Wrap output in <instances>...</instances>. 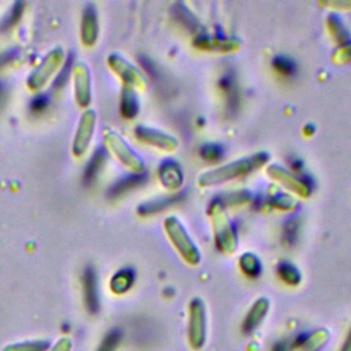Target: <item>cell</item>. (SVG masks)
I'll return each instance as SVG.
<instances>
[{"instance_id": "25", "label": "cell", "mask_w": 351, "mask_h": 351, "mask_svg": "<svg viewBox=\"0 0 351 351\" xmlns=\"http://www.w3.org/2000/svg\"><path fill=\"white\" fill-rule=\"evenodd\" d=\"M276 273L278 276V278L285 282L287 285H292V287H296L300 284L302 281V273L300 270L291 262H287V261H282L277 265L276 267Z\"/></svg>"}, {"instance_id": "10", "label": "cell", "mask_w": 351, "mask_h": 351, "mask_svg": "<svg viewBox=\"0 0 351 351\" xmlns=\"http://www.w3.org/2000/svg\"><path fill=\"white\" fill-rule=\"evenodd\" d=\"M134 136L138 141L165 149V151H174L178 147V141L176 137L162 132V130H156L152 128H147V126H137L134 129Z\"/></svg>"}, {"instance_id": "7", "label": "cell", "mask_w": 351, "mask_h": 351, "mask_svg": "<svg viewBox=\"0 0 351 351\" xmlns=\"http://www.w3.org/2000/svg\"><path fill=\"white\" fill-rule=\"evenodd\" d=\"M107 62H108V66L112 69V71L117 75H119V78L123 81L125 86L132 89H144L147 86V81L143 73L122 56L112 53L108 56Z\"/></svg>"}, {"instance_id": "44", "label": "cell", "mask_w": 351, "mask_h": 351, "mask_svg": "<svg viewBox=\"0 0 351 351\" xmlns=\"http://www.w3.org/2000/svg\"><path fill=\"white\" fill-rule=\"evenodd\" d=\"M10 59H12V56H10V53L0 55V67H3V64H5Z\"/></svg>"}, {"instance_id": "19", "label": "cell", "mask_w": 351, "mask_h": 351, "mask_svg": "<svg viewBox=\"0 0 351 351\" xmlns=\"http://www.w3.org/2000/svg\"><path fill=\"white\" fill-rule=\"evenodd\" d=\"M182 200V193H174V195H169V196H162L149 202H145L143 204L138 206V214L141 215H151L155 213H160L171 206H174L176 203Z\"/></svg>"}, {"instance_id": "39", "label": "cell", "mask_w": 351, "mask_h": 351, "mask_svg": "<svg viewBox=\"0 0 351 351\" xmlns=\"http://www.w3.org/2000/svg\"><path fill=\"white\" fill-rule=\"evenodd\" d=\"M321 5H324V7H330V8H335V10H346V11H351V0L325 1V3H321Z\"/></svg>"}, {"instance_id": "26", "label": "cell", "mask_w": 351, "mask_h": 351, "mask_svg": "<svg viewBox=\"0 0 351 351\" xmlns=\"http://www.w3.org/2000/svg\"><path fill=\"white\" fill-rule=\"evenodd\" d=\"M239 267L250 278H255L262 271V263L261 259L252 254V252H244L239 258Z\"/></svg>"}, {"instance_id": "37", "label": "cell", "mask_w": 351, "mask_h": 351, "mask_svg": "<svg viewBox=\"0 0 351 351\" xmlns=\"http://www.w3.org/2000/svg\"><path fill=\"white\" fill-rule=\"evenodd\" d=\"M22 8H23V4H22V3H15V4H14V7H12L10 15H8V18L4 21V26H5V27H10V26H12V25L16 23V21L19 19V16H21V14H22Z\"/></svg>"}, {"instance_id": "27", "label": "cell", "mask_w": 351, "mask_h": 351, "mask_svg": "<svg viewBox=\"0 0 351 351\" xmlns=\"http://www.w3.org/2000/svg\"><path fill=\"white\" fill-rule=\"evenodd\" d=\"M174 16L176 19L188 30L191 32H196L197 27H199V22L197 19L193 16V14L184 5V4H180L177 3L174 5Z\"/></svg>"}, {"instance_id": "28", "label": "cell", "mask_w": 351, "mask_h": 351, "mask_svg": "<svg viewBox=\"0 0 351 351\" xmlns=\"http://www.w3.org/2000/svg\"><path fill=\"white\" fill-rule=\"evenodd\" d=\"M300 221L299 218H289L282 225V243L287 247H292L299 239Z\"/></svg>"}, {"instance_id": "16", "label": "cell", "mask_w": 351, "mask_h": 351, "mask_svg": "<svg viewBox=\"0 0 351 351\" xmlns=\"http://www.w3.org/2000/svg\"><path fill=\"white\" fill-rule=\"evenodd\" d=\"M99 36L97 14L93 4H86L81 19V40L85 47L95 45Z\"/></svg>"}, {"instance_id": "40", "label": "cell", "mask_w": 351, "mask_h": 351, "mask_svg": "<svg viewBox=\"0 0 351 351\" xmlns=\"http://www.w3.org/2000/svg\"><path fill=\"white\" fill-rule=\"evenodd\" d=\"M47 103H48L47 96L40 95V96H37V97L33 99V101H32V110H33V111H43V110L47 107Z\"/></svg>"}, {"instance_id": "4", "label": "cell", "mask_w": 351, "mask_h": 351, "mask_svg": "<svg viewBox=\"0 0 351 351\" xmlns=\"http://www.w3.org/2000/svg\"><path fill=\"white\" fill-rule=\"evenodd\" d=\"M188 346L193 351H200L207 339V315L206 304L200 298H193L188 304V325H186Z\"/></svg>"}, {"instance_id": "11", "label": "cell", "mask_w": 351, "mask_h": 351, "mask_svg": "<svg viewBox=\"0 0 351 351\" xmlns=\"http://www.w3.org/2000/svg\"><path fill=\"white\" fill-rule=\"evenodd\" d=\"M329 332L324 328L310 333H302L291 343V351H321L329 341Z\"/></svg>"}, {"instance_id": "23", "label": "cell", "mask_w": 351, "mask_h": 351, "mask_svg": "<svg viewBox=\"0 0 351 351\" xmlns=\"http://www.w3.org/2000/svg\"><path fill=\"white\" fill-rule=\"evenodd\" d=\"M219 89L223 92L226 97V104L230 110L237 108V101H239V92H237V84L234 80V75L232 73H226L219 78Z\"/></svg>"}, {"instance_id": "15", "label": "cell", "mask_w": 351, "mask_h": 351, "mask_svg": "<svg viewBox=\"0 0 351 351\" xmlns=\"http://www.w3.org/2000/svg\"><path fill=\"white\" fill-rule=\"evenodd\" d=\"M74 77V96L81 107H88L90 103V80L88 69L78 63L73 70Z\"/></svg>"}, {"instance_id": "14", "label": "cell", "mask_w": 351, "mask_h": 351, "mask_svg": "<svg viewBox=\"0 0 351 351\" xmlns=\"http://www.w3.org/2000/svg\"><path fill=\"white\" fill-rule=\"evenodd\" d=\"M193 45L200 49H204V51L229 52V51L239 49L240 43L236 38L221 37V36H208V34L199 33L193 40Z\"/></svg>"}, {"instance_id": "13", "label": "cell", "mask_w": 351, "mask_h": 351, "mask_svg": "<svg viewBox=\"0 0 351 351\" xmlns=\"http://www.w3.org/2000/svg\"><path fill=\"white\" fill-rule=\"evenodd\" d=\"M269 307H270V303H269V300L266 298L256 299L251 304V307L247 311V314L244 315V319L241 322V332L244 335L254 333L256 330V328L265 319L266 314L269 313Z\"/></svg>"}, {"instance_id": "43", "label": "cell", "mask_w": 351, "mask_h": 351, "mask_svg": "<svg viewBox=\"0 0 351 351\" xmlns=\"http://www.w3.org/2000/svg\"><path fill=\"white\" fill-rule=\"evenodd\" d=\"M339 351H351V326H350L348 333H347V336H346V339H344Z\"/></svg>"}, {"instance_id": "30", "label": "cell", "mask_w": 351, "mask_h": 351, "mask_svg": "<svg viewBox=\"0 0 351 351\" xmlns=\"http://www.w3.org/2000/svg\"><path fill=\"white\" fill-rule=\"evenodd\" d=\"M267 202L271 207L282 210V211H292V210L298 208V206H299V202L295 197H292L291 195L280 193V192H277L273 196H269Z\"/></svg>"}, {"instance_id": "6", "label": "cell", "mask_w": 351, "mask_h": 351, "mask_svg": "<svg viewBox=\"0 0 351 351\" xmlns=\"http://www.w3.org/2000/svg\"><path fill=\"white\" fill-rule=\"evenodd\" d=\"M266 173L271 180H274L284 188L292 191L300 197H308L313 192V182L306 174H295L278 165L267 166Z\"/></svg>"}, {"instance_id": "8", "label": "cell", "mask_w": 351, "mask_h": 351, "mask_svg": "<svg viewBox=\"0 0 351 351\" xmlns=\"http://www.w3.org/2000/svg\"><path fill=\"white\" fill-rule=\"evenodd\" d=\"M63 51L60 48H53L45 58L44 60L37 66V69H34L29 78H27V85L30 89H41L45 82L51 78V75L56 71V69L59 67V64L63 60Z\"/></svg>"}, {"instance_id": "35", "label": "cell", "mask_w": 351, "mask_h": 351, "mask_svg": "<svg viewBox=\"0 0 351 351\" xmlns=\"http://www.w3.org/2000/svg\"><path fill=\"white\" fill-rule=\"evenodd\" d=\"M332 62L337 66H344L351 63V43L348 41L344 45H340L332 56Z\"/></svg>"}, {"instance_id": "20", "label": "cell", "mask_w": 351, "mask_h": 351, "mask_svg": "<svg viewBox=\"0 0 351 351\" xmlns=\"http://www.w3.org/2000/svg\"><path fill=\"white\" fill-rule=\"evenodd\" d=\"M119 111L123 118L132 119L138 112V100L136 96L134 89L123 86L121 92V100H119Z\"/></svg>"}, {"instance_id": "34", "label": "cell", "mask_w": 351, "mask_h": 351, "mask_svg": "<svg viewBox=\"0 0 351 351\" xmlns=\"http://www.w3.org/2000/svg\"><path fill=\"white\" fill-rule=\"evenodd\" d=\"M250 199V192L248 191H233V192H228V193H222V197L217 196V199H214L215 202H218L221 206H226V204H236V203H244Z\"/></svg>"}, {"instance_id": "29", "label": "cell", "mask_w": 351, "mask_h": 351, "mask_svg": "<svg viewBox=\"0 0 351 351\" xmlns=\"http://www.w3.org/2000/svg\"><path fill=\"white\" fill-rule=\"evenodd\" d=\"M49 341L47 340H29L21 343H12L3 348V351H48Z\"/></svg>"}, {"instance_id": "2", "label": "cell", "mask_w": 351, "mask_h": 351, "mask_svg": "<svg viewBox=\"0 0 351 351\" xmlns=\"http://www.w3.org/2000/svg\"><path fill=\"white\" fill-rule=\"evenodd\" d=\"M207 214L211 221L217 250L222 254H233L237 250V233L232 221L226 215L223 206L213 200L208 206Z\"/></svg>"}, {"instance_id": "9", "label": "cell", "mask_w": 351, "mask_h": 351, "mask_svg": "<svg viewBox=\"0 0 351 351\" xmlns=\"http://www.w3.org/2000/svg\"><path fill=\"white\" fill-rule=\"evenodd\" d=\"M96 126V112L93 110H85L77 126V132L73 140V154L81 156L85 154Z\"/></svg>"}, {"instance_id": "12", "label": "cell", "mask_w": 351, "mask_h": 351, "mask_svg": "<svg viewBox=\"0 0 351 351\" xmlns=\"http://www.w3.org/2000/svg\"><path fill=\"white\" fill-rule=\"evenodd\" d=\"M82 295L86 311L95 314L99 310V288H97V277L93 267H85L82 273Z\"/></svg>"}, {"instance_id": "21", "label": "cell", "mask_w": 351, "mask_h": 351, "mask_svg": "<svg viewBox=\"0 0 351 351\" xmlns=\"http://www.w3.org/2000/svg\"><path fill=\"white\" fill-rule=\"evenodd\" d=\"M106 158H107L106 151L101 149V148H100V149H96V151L93 152V155H92L90 159L88 160L86 167H85V170H84V182H85L86 185L92 184V182L96 180L97 174L100 173V170L103 169V166H104V163H106Z\"/></svg>"}, {"instance_id": "31", "label": "cell", "mask_w": 351, "mask_h": 351, "mask_svg": "<svg viewBox=\"0 0 351 351\" xmlns=\"http://www.w3.org/2000/svg\"><path fill=\"white\" fill-rule=\"evenodd\" d=\"M199 154H200V158L204 159L206 162L214 163L223 156V147L217 143H207L200 147Z\"/></svg>"}, {"instance_id": "5", "label": "cell", "mask_w": 351, "mask_h": 351, "mask_svg": "<svg viewBox=\"0 0 351 351\" xmlns=\"http://www.w3.org/2000/svg\"><path fill=\"white\" fill-rule=\"evenodd\" d=\"M104 143L110 152L129 170L133 173H143L144 162L143 159L134 152V149L115 132L106 130L104 132Z\"/></svg>"}, {"instance_id": "22", "label": "cell", "mask_w": 351, "mask_h": 351, "mask_svg": "<svg viewBox=\"0 0 351 351\" xmlns=\"http://www.w3.org/2000/svg\"><path fill=\"white\" fill-rule=\"evenodd\" d=\"M134 282V271L132 269L118 270L110 280V288L115 295L128 292Z\"/></svg>"}, {"instance_id": "42", "label": "cell", "mask_w": 351, "mask_h": 351, "mask_svg": "<svg viewBox=\"0 0 351 351\" xmlns=\"http://www.w3.org/2000/svg\"><path fill=\"white\" fill-rule=\"evenodd\" d=\"M271 351H291V344L288 341H284V340L282 341H277L273 346Z\"/></svg>"}, {"instance_id": "41", "label": "cell", "mask_w": 351, "mask_h": 351, "mask_svg": "<svg viewBox=\"0 0 351 351\" xmlns=\"http://www.w3.org/2000/svg\"><path fill=\"white\" fill-rule=\"evenodd\" d=\"M289 166H291V169H292V170L299 171V170H302V167H303V160H302L300 158L293 156V158H291V159H289Z\"/></svg>"}, {"instance_id": "3", "label": "cell", "mask_w": 351, "mask_h": 351, "mask_svg": "<svg viewBox=\"0 0 351 351\" xmlns=\"http://www.w3.org/2000/svg\"><path fill=\"white\" fill-rule=\"evenodd\" d=\"M165 233L171 245L180 254V256L191 266H197L202 261V254L192 237L184 228V225L176 217H167L163 222Z\"/></svg>"}, {"instance_id": "38", "label": "cell", "mask_w": 351, "mask_h": 351, "mask_svg": "<svg viewBox=\"0 0 351 351\" xmlns=\"http://www.w3.org/2000/svg\"><path fill=\"white\" fill-rule=\"evenodd\" d=\"M73 341L70 337H60L48 351H71Z\"/></svg>"}, {"instance_id": "1", "label": "cell", "mask_w": 351, "mask_h": 351, "mask_svg": "<svg viewBox=\"0 0 351 351\" xmlns=\"http://www.w3.org/2000/svg\"><path fill=\"white\" fill-rule=\"evenodd\" d=\"M267 160H269L267 152H263V151L255 152L250 156L232 160L223 166H218L202 173L197 178V184L200 186H213V185L228 182L234 178H240L250 174L255 169L265 165Z\"/></svg>"}, {"instance_id": "36", "label": "cell", "mask_w": 351, "mask_h": 351, "mask_svg": "<svg viewBox=\"0 0 351 351\" xmlns=\"http://www.w3.org/2000/svg\"><path fill=\"white\" fill-rule=\"evenodd\" d=\"M71 62H73V56L70 55L69 58H67V60H66V63L63 64V67H62V71L59 73V75L55 78V82H53V86H56V88H60L64 82H66V80H67V75L70 74V71H71Z\"/></svg>"}, {"instance_id": "24", "label": "cell", "mask_w": 351, "mask_h": 351, "mask_svg": "<svg viewBox=\"0 0 351 351\" xmlns=\"http://www.w3.org/2000/svg\"><path fill=\"white\" fill-rule=\"evenodd\" d=\"M326 26H328V30L332 34L333 40L339 44V47L348 43V40H350L348 30L344 26L343 21H341V18L339 15L329 14L328 18H326Z\"/></svg>"}, {"instance_id": "17", "label": "cell", "mask_w": 351, "mask_h": 351, "mask_svg": "<svg viewBox=\"0 0 351 351\" xmlns=\"http://www.w3.org/2000/svg\"><path fill=\"white\" fill-rule=\"evenodd\" d=\"M158 177L162 185L171 191L181 188L184 182V174H182L181 166L178 165V162L171 159L162 162V165L158 169Z\"/></svg>"}, {"instance_id": "18", "label": "cell", "mask_w": 351, "mask_h": 351, "mask_svg": "<svg viewBox=\"0 0 351 351\" xmlns=\"http://www.w3.org/2000/svg\"><path fill=\"white\" fill-rule=\"evenodd\" d=\"M147 181V176L144 173H132L128 174L122 178H119L110 189H108V196L110 197H118L122 196L125 193H128L129 191L143 185Z\"/></svg>"}, {"instance_id": "32", "label": "cell", "mask_w": 351, "mask_h": 351, "mask_svg": "<svg viewBox=\"0 0 351 351\" xmlns=\"http://www.w3.org/2000/svg\"><path fill=\"white\" fill-rule=\"evenodd\" d=\"M271 66L277 73H280L282 75H292L296 70L295 62L289 56H285V55L274 56L271 60Z\"/></svg>"}, {"instance_id": "33", "label": "cell", "mask_w": 351, "mask_h": 351, "mask_svg": "<svg viewBox=\"0 0 351 351\" xmlns=\"http://www.w3.org/2000/svg\"><path fill=\"white\" fill-rule=\"evenodd\" d=\"M122 339V333L119 329H111L100 341L96 351H115Z\"/></svg>"}]
</instances>
